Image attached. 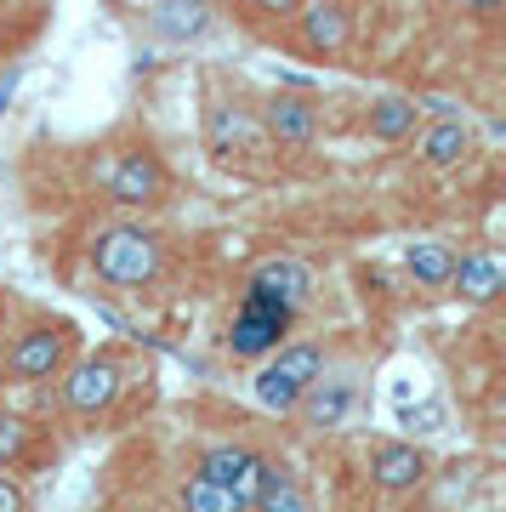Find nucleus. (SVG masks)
I'll return each mask as SVG.
<instances>
[{"label": "nucleus", "instance_id": "nucleus-1", "mask_svg": "<svg viewBox=\"0 0 506 512\" xmlns=\"http://www.w3.org/2000/svg\"><path fill=\"white\" fill-rule=\"evenodd\" d=\"M86 262L91 274L103 285H114V291H143L165 268V239L154 228H143V222H109V228L91 234Z\"/></svg>", "mask_w": 506, "mask_h": 512}, {"label": "nucleus", "instance_id": "nucleus-2", "mask_svg": "<svg viewBox=\"0 0 506 512\" xmlns=\"http://www.w3.org/2000/svg\"><path fill=\"white\" fill-rule=\"evenodd\" d=\"M330 370V353L319 342H279L268 359H256V376H251V399L273 416H296V404L319 376Z\"/></svg>", "mask_w": 506, "mask_h": 512}, {"label": "nucleus", "instance_id": "nucleus-3", "mask_svg": "<svg viewBox=\"0 0 506 512\" xmlns=\"http://www.w3.org/2000/svg\"><path fill=\"white\" fill-rule=\"evenodd\" d=\"M126 393V365H120V353H74L69 365L57 370V399L63 410L80 421H97L109 416L114 404Z\"/></svg>", "mask_w": 506, "mask_h": 512}, {"label": "nucleus", "instance_id": "nucleus-4", "mask_svg": "<svg viewBox=\"0 0 506 512\" xmlns=\"http://www.w3.org/2000/svg\"><path fill=\"white\" fill-rule=\"evenodd\" d=\"M290 325H296V308H290V302L245 285L234 319H228V353H234L239 365H256V359H268V353L285 342Z\"/></svg>", "mask_w": 506, "mask_h": 512}, {"label": "nucleus", "instance_id": "nucleus-5", "mask_svg": "<svg viewBox=\"0 0 506 512\" xmlns=\"http://www.w3.org/2000/svg\"><path fill=\"white\" fill-rule=\"evenodd\" d=\"M74 348H80V330L69 319H40V325H29L6 348V382H18V387L57 382V370L74 359Z\"/></svg>", "mask_w": 506, "mask_h": 512}, {"label": "nucleus", "instance_id": "nucleus-6", "mask_svg": "<svg viewBox=\"0 0 506 512\" xmlns=\"http://www.w3.org/2000/svg\"><path fill=\"white\" fill-rule=\"evenodd\" d=\"M97 188L114 205H126V211H148V205H165L171 171H165V160L154 148H120V154H109L97 165Z\"/></svg>", "mask_w": 506, "mask_h": 512}, {"label": "nucleus", "instance_id": "nucleus-7", "mask_svg": "<svg viewBox=\"0 0 506 512\" xmlns=\"http://www.w3.org/2000/svg\"><path fill=\"white\" fill-rule=\"evenodd\" d=\"M290 23H296V40L308 57H342L353 46V12L342 0H308Z\"/></svg>", "mask_w": 506, "mask_h": 512}, {"label": "nucleus", "instance_id": "nucleus-8", "mask_svg": "<svg viewBox=\"0 0 506 512\" xmlns=\"http://www.w3.org/2000/svg\"><path fill=\"white\" fill-rule=\"evenodd\" d=\"M319 126H325V109L308 92H273L268 109H262V131L285 148H308L319 137Z\"/></svg>", "mask_w": 506, "mask_h": 512}, {"label": "nucleus", "instance_id": "nucleus-9", "mask_svg": "<svg viewBox=\"0 0 506 512\" xmlns=\"http://www.w3.org/2000/svg\"><path fill=\"white\" fill-rule=\"evenodd\" d=\"M143 6H148V35L165 40V46L205 40L211 23H217V0H143Z\"/></svg>", "mask_w": 506, "mask_h": 512}, {"label": "nucleus", "instance_id": "nucleus-10", "mask_svg": "<svg viewBox=\"0 0 506 512\" xmlns=\"http://www.w3.org/2000/svg\"><path fill=\"white\" fill-rule=\"evenodd\" d=\"M262 450H251V444H205L199 450V461H194V473L199 478H211V484H228L234 495H245L251 501V490H256V478H262Z\"/></svg>", "mask_w": 506, "mask_h": 512}, {"label": "nucleus", "instance_id": "nucleus-11", "mask_svg": "<svg viewBox=\"0 0 506 512\" xmlns=\"http://www.w3.org/2000/svg\"><path fill=\"white\" fill-rule=\"evenodd\" d=\"M427 473H433V461H427V450H421L416 439H381L376 450H370V478L393 495L427 484Z\"/></svg>", "mask_w": 506, "mask_h": 512}, {"label": "nucleus", "instance_id": "nucleus-12", "mask_svg": "<svg viewBox=\"0 0 506 512\" xmlns=\"http://www.w3.org/2000/svg\"><path fill=\"white\" fill-rule=\"evenodd\" d=\"M251 512H313V490L308 478L296 473L290 461H262V478L251 490Z\"/></svg>", "mask_w": 506, "mask_h": 512}, {"label": "nucleus", "instance_id": "nucleus-13", "mask_svg": "<svg viewBox=\"0 0 506 512\" xmlns=\"http://www.w3.org/2000/svg\"><path fill=\"white\" fill-rule=\"evenodd\" d=\"M450 285H455V296H461V302H472V308H489V302L506 291V262L489 251V245H478V251H461V256H455Z\"/></svg>", "mask_w": 506, "mask_h": 512}, {"label": "nucleus", "instance_id": "nucleus-14", "mask_svg": "<svg viewBox=\"0 0 506 512\" xmlns=\"http://www.w3.org/2000/svg\"><path fill=\"white\" fill-rule=\"evenodd\" d=\"M251 285L256 291H268V296H279V302H290V308L302 313L308 308V296H313V268L302 262V256H262L251 268Z\"/></svg>", "mask_w": 506, "mask_h": 512}, {"label": "nucleus", "instance_id": "nucleus-15", "mask_svg": "<svg viewBox=\"0 0 506 512\" xmlns=\"http://www.w3.org/2000/svg\"><path fill=\"white\" fill-rule=\"evenodd\" d=\"M353 399H359V387H353V376H319V382L302 393V404H296V416L308 421V427H319V433H330V427H342L347 410H353Z\"/></svg>", "mask_w": 506, "mask_h": 512}, {"label": "nucleus", "instance_id": "nucleus-16", "mask_svg": "<svg viewBox=\"0 0 506 512\" xmlns=\"http://www.w3.org/2000/svg\"><path fill=\"white\" fill-rule=\"evenodd\" d=\"M472 148H478V137H472L467 114H438L433 126L421 131V160L433 165V171H450V165L472 160Z\"/></svg>", "mask_w": 506, "mask_h": 512}, {"label": "nucleus", "instance_id": "nucleus-17", "mask_svg": "<svg viewBox=\"0 0 506 512\" xmlns=\"http://www.w3.org/2000/svg\"><path fill=\"white\" fill-rule=\"evenodd\" d=\"M421 126V103L404 92H381L370 109H364V131L376 137V143H404V137H416Z\"/></svg>", "mask_w": 506, "mask_h": 512}, {"label": "nucleus", "instance_id": "nucleus-18", "mask_svg": "<svg viewBox=\"0 0 506 512\" xmlns=\"http://www.w3.org/2000/svg\"><path fill=\"white\" fill-rule=\"evenodd\" d=\"M404 274L416 279V285H427V291H444L450 274H455V251L444 239H416V245L404 251Z\"/></svg>", "mask_w": 506, "mask_h": 512}, {"label": "nucleus", "instance_id": "nucleus-19", "mask_svg": "<svg viewBox=\"0 0 506 512\" xmlns=\"http://www.w3.org/2000/svg\"><path fill=\"white\" fill-rule=\"evenodd\" d=\"M177 512H251V501L234 495L228 484H211V478L188 473L177 484Z\"/></svg>", "mask_w": 506, "mask_h": 512}, {"label": "nucleus", "instance_id": "nucleus-20", "mask_svg": "<svg viewBox=\"0 0 506 512\" xmlns=\"http://www.w3.org/2000/svg\"><path fill=\"white\" fill-rule=\"evenodd\" d=\"M211 154L217 160H228V154H245V148L256 143V126H251V114L234 109V103H222V109H211Z\"/></svg>", "mask_w": 506, "mask_h": 512}, {"label": "nucleus", "instance_id": "nucleus-21", "mask_svg": "<svg viewBox=\"0 0 506 512\" xmlns=\"http://www.w3.org/2000/svg\"><path fill=\"white\" fill-rule=\"evenodd\" d=\"M23 456H29V427H23V416L0 410V467H23Z\"/></svg>", "mask_w": 506, "mask_h": 512}, {"label": "nucleus", "instance_id": "nucleus-22", "mask_svg": "<svg viewBox=\"0 0 506 512\" xmlns=\"http://www.w3.org/2000/svg\"><path fill=\"white\" fill-rule=\"evenodd\" d=\"M398 427H404L410 439H427V433H444V404H438V399H421V404H410V410L398 416Z\"/></svg>", "mask_w": 506, "mask_h": 512}, {"label": "nucleus", "instance_id": "nucleus-23", "mask_svg": "<svg viewBox=\"0 0 506 512\" xmlns=\"http://www.w3.org/2000/svg\"><path fill=\"white\" fill-rule=\"evenodd\" d=\"M245 6H251V18H268V23H290V18H296V12H302V6H308V0H245Z\"/></svg>", "mask_w": 506, "mask_h": 512}, {"label": "nucleus", "instance_id": "nucleus-24", "mask_svg": "<svg viewBox=\"0 0 506 512\" xmlns=\"http://www.w3.org/2000/svg\"><path fill=\"white\" fill-rule=\"evenodd\" d=\"M0 512H29V490L12 478V467H0Z\"/></svg>", "mask_w": 506, "mask_h": 512}, {"label": "nucleus", "instance_id": "nucleus-25", "mask_svg": "<svg viewBox=\"0 0 506 512\" xmlns=\"http://www.w3.org/2000/svg\"><path fill=\"white\" fill-rule=\"evenodd\" d=\"M501 6H506V0H461V12H472V18H495V12H501Z\"/></svg>", "mask_w": 506, "mask_h": 512}, {"label": "nucleus", "instance_id": "nucleus-26", "mask_svg": "<svg viewBox=\"0 0 506 512\" xmlns=\"http://www.w3.org/2000/svg\"><path fill=\"white\" fill-rule=\"evenodd\" d=\"M18 80H23V69L0 74V114H6V103H12V92H18Z\"/></svg>", "mask_w": 506, "mask_h": 512}, {"label": "nucleus", "instance_id": "nucleus-27", "mask_svg": "<svg viewBox=\"0 0 506 512\" xmlns=\"http://www.w3.org/2000/svg\"><path fill=\"white\" fill-rule=\"evenodd\" d=\"M120 6H143V0H120Z\"/></svg>", "mask_w": 506, "mask_h": 512}, {"label": "nucleus", "instance_id": "nucleus-28", "mask_svg": "<svg viewBox=\"0 0 506 512\" xmlns=\"http://www.w3.org/2000/svg\"><path fill=\"white\" fill-rule=\"evenodd\" d=\"M228 6H245V0H228Z\"/></svg>", "mask_w": 506, "mask_h": 512}]
</instances>
